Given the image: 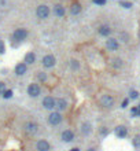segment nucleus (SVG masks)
<instances>
[{
  "label": "nucleus",
  "mask_w": 140,
  "mask_h": 151,
  "mask_svg": "<svg viewBox=\"0 0 140 151\" xmlns=\"http://www.w3.org/2000/svg\"><path fill=\"white\" fill-rule=\"evenodd\" d=\"M115 135H117L120 139H124L128 135V129L125 128V126H122V125L117 126V128H115Z\"/></svg>",
  "instance_id": "15"
},
{
  "label": "nucleus",
  "mask_w": 140,
  "mask_h": 151,
  "mask_svg": "<svg viewBox=\"0 0 140 151\" xmlns=\"http://www.w3.org/2000/svg\"><path fill=\"white\" fill-rule=\"evenodd\" d=\"M128 103H129V100H128V99H125V100L122 102V106L121 107H124V109H125V107L128 106Z\"/></svg>",
  "instance_id": "31"
},
{
  "label": "nucleus",
  "mask_w": 140,
  "mask_h": 151,
  "mask_svg": "<svg viewBox=\"0 0 140 151\" xmlns=\"http://www.w3.org/2000/svg\"><path fill=\"white\" fill-rule=\"evenodd\" d=\"M92 132V126L89 122H84L83 125H81V133H83L84 136H88L89 133Z\"/></svg>",
  "instance_id": "16"
},
{
  "label": "nucleus",
  "mask_w": 140,
  "mask_h": 151,
  "mask_svg": "<svg viewBox=\"0 0 140 151\" xmlns=\"http://www.w3.org/2000/svg\"><path fill=\"white\" fill-rule=\"evenodd\" d=\"M54 14L57 15L58 18H62V17H65V14H66V10H65L63 6L57 4V6H54Z\"/></svg>",
  "instance_id": "13"
},
{
  "label": "nucleus",
  "mask_w": 140,
  "mask_h": 151,
  "mask_svg": "<svg viewBox=\"0 0 140 151\" xmlns=\"http://www.w3.org/2000/svg\"><path fill=\"white\" fill-rule=\"evenodd\" d=\"M55 63H57V59H55L54 55H45V57L43 58V66L47 67V69L54 67V66H55Z\"/></svg>",
  "instance_id": "5"
},
{
  "label": "nucleus",
  "mask_w": 140,
  "mask_h": 151,
  "mask_svg": "<svg viewBox=\"0 0 140 151\" xmlns=\"http://www.w3.org/2000/svg\"><path fill=\"white\" fill-rule=\"evenodd\" d=\"M1 95H3V98H4V99H10V98L13 96V91H11V89H6V91H4Z\"/></svg>",
  "instance_id": "22"
},
{
  "label": "nucleus",
  "mask_w": 140,
  "mask_h": 151,
  "mask_svg": "<svg viewBox=\"0 0 140 151\" xmlns=\"http://www.w3.org/2000/svg\"><path fill=\"white\" fill-rule=\"evenodd\" d=\"M70 151H80V148H77V147H76V148H71Z\"/></svg>",
  "instance_id": "35"
},
{
  "label": "nucleus",
  "mask_w": 140,
  "mask_h": 151,
  "mask_svg": "<svg viewBox=\"0 0 140 151\" xmlns=\"http://www.w3.org/2000/svg\"><path fill=\"white\" fill-rule=\"evenodd\" d=\"M100 104L106 109H110V107L114 106V98L111 95H103L100 98Z\"/></svg>",
  "instance_id": "4"
},
{
  "label": "nucleus",
  "mask_w": 140,
  "mask_h": 151,
  "mask_svg": "<svg viewBox=\"0 0 140 151\" xmlns=\"http://www.w3.org/2000/svg\"><path fill=\"white\" fill-rule=\"evenodd\" d=\"M129 95H131V99H137V98H139V92L135 91V89H132V91L129 92Z\"/></svg>",
  "instance_id": "24"
},
{
  "label": "nucleus",
  "mask_w": 140,
  "mask_h": 151,
  "mask_svg": "<svg viewBox=\"0 0 140 151\" xmlns=\"http://www.w3.org/2000/svg\"><path fill=\"white\" fill-rule=\"evenodd\" d=\"M26 37H28V30H26V29H17V30L13 33V40L17 41V43L24 41Z\"/></svg>",
  "instance_id": "1"
},
{
  "label": "nucleus",
  "mask_w": 140,
  "mask_h": 151,
  "mask_svg": "<svg viewBox=\"0 0 140 151\" xmlns=\"http://www.w3.org/2000/svg\"><path fill=\"white\" fill-rule=\"evenodd\" d=\"M40 92H41V89H40V87H38L37 84H30L28 87V94H29V96H32V98H37L38 95H40Z\"/></svg>",
  "instance_id": "6"
},
{
  "label": "nucleus",
  "mask_w": 140,
  "mask_h": 151,
  "mask_svg": "<svg viewBox=\"0 0 140 151\" xmlns=\"http://www.w3.org/2000/svg\"><path fill=\"white\" fill-rule=\"evenodd\" d=\"M120 4H121L124 8H131V7H132V3H129V1H120Z\"/></svg>",
  "instance_id": "26"
},
{
  "label": "nucleus",
  "mask_w": 140,
  "mask_h": 151,
  "mask_svg": "<svg viewBox=\"0 0 140 151\" xmlns=\"http://www.w3.org/2000/svg\"><path fill=\"white\" fill-rule=\"evenodd\" d=\"M70 66H71V69L73 70H77L78 67H80V63H78L77 59H71V61H70Z\"/></svg>",
  "instance_id": "21"
},
{
  "label": "nucleus",
  "mask_w": 140,
  "mask_h": 151,
  "mask_svg": "<svg viewBox=\"0 0 140 151\" xmlns=\"http://www.w3.org/2000/svg\"><path fill=\"white\" fill-rule=\"evenodd\" d=\"M136 117H140V104L136 106Z\"/></svg>",
  "instance_id": "30"
},
{
  "label": "nucleus",
  "mask_w": 140,
  "mask_h": 151,
  "mask_svg": "<svg viewBox=\"0 0 140 151\" xmlns=\"http://www.w3.org/2000/svg\"><path fill=\"white\" fill-rule=\"evenodd\" d=\"M106 47L108 48V51H117L120 44H118V41L115 38H108L107 41H106Z\"/></svg>",
  "instance_id": "11"
},
{
  "label": "nucleus",
  "mask_w": 140,
  "mask_h": 151,
  "mask_svg": "<svg viewBox=\"0 0 140 151\" xmlns=\"http://www.w3.org/2000/svg\"><path fill=\"white\" fill-rule=\"evenodd\" d=\"M43 106L47 109V110H52L55 109V99L52 96H45L43 99Z\"/></svg>",
  "instance_id": "7"
},
{
  "label": "nucleus",
  "mask_w": 140,
  "mask_h": 151,
  "mask_svg": "<svg viewBox=\"0 0 140 151\" xmlns=\"http://www.w3.org/2000/svg\"><path fill=\"white\" fill-rule=\"evenodd\" d=\"M37 129H38V126L36 122L29 121V122L25 124V131H26V133H29V135H34V133L37 132Z\"/></svg>",
  "instance_id": "8"
},
{
  "label": "nucleus",
  "mask_w": 140,
  "mask_h": 151,
  "mask_svg": "<svg viewBox=\"0 0 140 151\" xmlns=\"http://www.w3.org/2000/svg\"><path fill=\"white\" fill-rule=\"evenodd\" d=\"M102 133H103V135H106V133H107V129H106V128H103V129H102Z\"/></svg>",
  "instance_id": "33"
},
{
  "label": "nucleus",
  "mask_w": 140,
  "mask_h": 151,
  "mask_svg": "<svg viewBox=\"0 0 140 151\" xmlns=\"http://www.w3.org/2000/svg\"><path fill=\"white\" fill-rule=\"evenodd\" d=\"M131 113H132V115H133V117H136V107H133V109L131 110Z\"/></svg>",
  "instance_id": "32"
},
{
  "label": "nucleus",
  "mask_w": 140,
  "mask_h": 151,
  "mask_svg": "<svg viewBox=\"0 0 140 151\" xmlns=\"http://www.w3.org/2000/svg\"><path fill=\"white\" fill-rule=\"evenodd\" d=\"M71 14L73 15H77V14H80V11H81V6H80V3H74L73 6H71Z\"/></svg>",
  "instance_id": "19"
},
{
  "label": "nucleus",
  "mask_w": 140,
  "mask_h": 151,
  "mask_svg": "<svg viewBox=\"0 0 140 151\" xmlns=\"http://www.w3.org/2000/svg\"><path fill=\"white\" fill-rule=\"evenodd\" d=\"M36 15H37V18H40V19L48 18V15H50V8L45 6V4H41V6L37 7V10H36Z\"/></svg>",
  "instance_id": "2"
},
{
  "label": "nucleus",
  "mask_w": 140,
  "mask_h": 151,
  "mask_svg": "<svg viewBox=\"0 0 140 151\" xmlns=\"http://www.w3.org/2000/svg\"><path fill=\"white\" fill-rule=\"evenodd\" d=\"M133 146L136 148H139L140 147V135H136L133 138Z\"/></svg>",
  "instance_id": "23"
},
{
  "label": "nucleus",
  "mask_w": 140,
  "mask_h": 151,
  "mask_svg": "<svg viewBox=\"0 0 140 151\" xmlns=\"http://www.w3.org/2000/svg\"><path fill=\"white\" fill-rule=\"evenodd\" d=\"M36 148H37V151H50L51 147H50V143L47 140H38Z\"/></svg>",
  "instance_id": "10"
},
{
  "label": "nucleus",
  "mask_w": 140,
  "mask_h": 151,
  "mask_svg": "<svg viewBox=\"0 0 140 151\" xmlns=\"http://www.w3.org/2000/svg\"><path fill=\"white\" fill-rule=\"evenodd\" d=\"M6 85H4V82H0V95L3 94V92H4V91H6Z\"/></svg>",
  "instance_id": "29"
},
{
  "label": "nucleus",
  "mask_w": 140,
  "mask_h": 151,
  "mask_svg": "<svg viewBox=\"0 0 140 151\" xmlns=\"http://www.w3.org/2000/svg\"><path fill=\"white\" fill-rule=\"evenodd\" d=\"M48 122L51 124V125H59L61 122H62V114L59 113V111H54L48 115Z\"/></svg>",
  "instance_id": "3"
},
{
  "label": "nucleus",
  "mask_w": 140,
  "mask_h": 151,
  "mask_svg": "<svg viewBox=\"0 0 140 151\" xmlns=\"http://www.w3.org/2000/svg\"><path fill=\"white\" fill-rule=\"evenodd\" d=\"M37 77H38V80H40V81H45V80H47V74L43 73V71H40V73L37 74Z\"/></svg>",
  "instance_id": "25"
},
{
  "label": "nucleus",
  "mask_w": 140,
  "mask_h": 151,
  "mask_svg": "<svg viewBox=\"0 0 140 151\" xmlns=\"http://www.w3.org/2000/svg\"><path fill=\"white\" fill-rule=\"evenodd\" d=\"M73 139H74V133L71 132V131L66 129V131H63V132H62V140H63L65 143H70Z\"/></svg>",
  "instance_id": "12"
},
{
  "label": "nucleus",
  "mask_w": 140,
  "mask_h": 151,
  "mask_svg": "<svg viewBox=\"0 0 140 151\" xmlns=\"http://www.w3.org/2000/svg\"><path fill=\"white\" fill-rule=\"evenodd\" d=\"M94 3H96V4H99V6H104L106 0H94Z\"/></svg>",
  "instance_id": "28"
},
{
  "label": "nucleus",
  "mask_w": 140,
  "mask_h": 151,
  "mask_svg": "<svg viewBox=\"0 0 140 151\" xmlns=\"http://www.w3.org/2000/svg\"><path fill=\"white\" fill-rule=\"evenodd\" d=\"M6 52V47H4V43L0 40V54H4Z\"/></svg>",
  "instance_id": "27"
},
{
  "label": "nucleus",
  "mask_w": 140,
  "mask_h": 151,
  "mask_svg": "<svg viewBox=\"0 0 140 151\" xmlns=\"http://www.w3.org/2000/svg\"><path fill=\"white\" fill-rule=\"evenodd\" d=\"M55 107L59 111H63V110L67 109V102L65 99H55Z\"/></svg>",
  "instance_id": "14"
},
{
  "label": "nucleus",
  "mask_w": 140,
  "mask_h": 151,
  "mask_svg": "<svg viewBox=\"0 0 140 151\" xmlns=\"http://www.w3.org/2000/svg\"><path fill=\"white\" fill-rule=\"evenodd\" d=\"M110 33H111V29H110V26L102 25L100 28H99V34H100V36H108Z\"/></svg>",
  "instance_id": "18"
},
{
  "label": "nucleus",
  "mask_w": 140,
  "mask_h": 151,
  "mask_svg": "<svg viewBox=\"0 0 140 151\" xmlns=\"http://www.w3.org/2000/svg\"><path fill=\"white\" fill-rule=\"evenodd\" d=\"M36 62V54L34 52H28L25 55V63L26 65H32Z\"/></svg>",
  "instance_id": "17"
},
{
  "label": "nucleus",
  "mask_w": 140,
  "mask_h": 151,
  "mask_svg": "<svg viewBox=\"0 0 140 151\" xmlns=\"http://www.w3.org/2000/svg\"><path fill=\"white\" fill-rule=\"evenodd\" d=\"M87 151H96V150H95V148H94V147H91V148H88V150H87Z\"/></svg>",
  "instance_id": "34"
},
{
  "label": "nucleus",
  "mask_w": 140,
  "mask_h": 151,
  "mask_svg": "<svg viewBox=\"0 0 140 151\" xmlns=\"http://www.w3.org/2000/svg\"><path fill=\"white\" fill-rule=\"evenodd\" d=\"M28 71V65L25 62H21L15 66V74L17 76H24Z\"/></svg>",
  "instance_id": "9"
},
{
  "label": "nucleus",
  "mask_w": 140,
  "mask_h": 151,
  "mask_svg": "<svg viewBox=\"0 0 140 151\" xmlns=\"http://www.w3.org/2000/svg\"><path fill=\"white\" fill-rule=\"evenodd\" d=\"M111 65H113V67H115V69H120V67H122V61L120 59V58H115V59H113V62H111Z\"/></svg>",
  "instance_id": "20"
}]
</instances>
